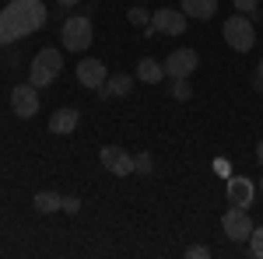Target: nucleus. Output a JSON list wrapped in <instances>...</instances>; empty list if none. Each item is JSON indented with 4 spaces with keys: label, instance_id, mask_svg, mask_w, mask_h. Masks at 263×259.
<instances>
[{
    "label": "nucleus",
    "instance_id": "1",
    "mask_svg": "<svg viewBox=\"0 0 263 259\" xmlns=\"http://www.w3.org/2000/svg\"><path fill=\"white\" fill-rule=\"evenodd\" d=\"M46 18H49V11H46L42 0H11L0 11V46H11L25 35H35L46 25Z\"/></svg>",
    "mask_w": 263,
    "mask_h": 259
},
{
    "label": "nucleus",
    "instance_id": "2",
    "mask_svg": "<svg viewBox=\"0 0 263 259\" xmlns=\"http://www.w3.org/2000/svg\"><path fill=\"white\" fill-rule=\"evenodd\" d=\"M60 67H63V53L57 46H46L35 53V60L28 67V84H35V88H46V84H53V81L60 77Z\"/></svg>",
    "mask_w": 263,
    "mask_h": 259
},
{
    "label": "nucleus",
    "instance_id": "3",
    "mask_svg": "<svg viewBox=\"0 0 263 259\" xmlns=\"http://www.w3.org/2000/svg\"><path fill=\"white\" fill-rule=\"evenodd\" d=\"M60 35H63V46H67V53H84V49L91 46V35H95V28H91V18H84V14H70V18L63 21Z\"/></svg>",
    "mask_w": 263,
    "mask_h": 259
},
{
    "label": "nucleus",
    "instance_id": "4",
    "mask_svg": "<svg viewBox=\"0 0 263 259\" xmlns=\"http://www.w3.org/2000/svg\"><path fill=\"white\" fill-rule=\"evenodd\" d=\"M221 35H224V42H228L235 53H249V49H253V42H256L253 18H246V14H232V18L224 21Z\"/></svg>",
    "mask_w": 263,
    "mask_h": 259
},
{
    "label": "nucleus",
    "instance_id": "5",
    "mask_svg": "<svg viewBox=\"0 0 263 259\" xmlns=\"http://www.w3.org/2000/svg\"><path fill=\"white\" fill-rule=\"evenodd\" d=\"M155 32H162V35H182L186 32V14H182L179 7H158L155 14H151V25H144V35L151 39Z\"/></svg>",
    "mask_w": 263,
    "mask_h": 259
},
{
    "label": "nucleus",
    "instance_id": "6",
    "mask_svg": "<svg viewBox=\"0 0 263 259\" xmlns=\"http://www.w3.org/2000/svg\"><path fill=\"white\" fill-rule=\"evenodd\" d=\"M221 228H224V235H228V242H249V235H253V217H249V210L246 207H232L228 214L221 217Z\"/></svg>",
    "mask_w": 263,
    "mask_h": 259
},
{
    "label": "nucleus",
    "instance_id": "7",
    "mask_svg": "<svg viewBox=\"0 0 263 259\" xmlns=\"http://www.w3.org/2000/svg\"><path fill=\"white\" fill-rule=\"evenodd\" d=\"M11 109L18 119H32L39 112V88L35 84H18L11 88Z\"/></svg>",
    "mask_w": 263,
    "mask_h": 259
},
{
    "label": "nucleus",
    "instance_id": "8",
    "mask_svg": "<svg viewBox=\"0 0 263 259\" xmlns=\"http://www.w3.org/2000/svg\"><path fill=\"white\" fill-rule=\"evenodd\" d=\"M165 77H190L197 67H200V56H197V49H176V53H168L165 56Z\"/></svg>",
    "mask_w": 263,
    "mask_h": 259
},
{
    "label": "nucleus",
    "instance_id": "9",
    "mask_svg": "<svg viewBox=\"0 0 263 259\" xmlns=\"http://www.w3.org/2000/svg\"><path fill=\"white\" fill-rule=\"evenodd\" d=\"M99 161H102V168H105V172H112V175H120V179L134 175V154H126L123 147H116V144L102 147Z\"/></svg>",
    "mask_w": 263,
    "mask_h": 259
},
{
    "label": "nucleus",
    "instance_id": "10",
    "mask_svg": "<svg viewBox=\"0 0 263 259\" xmlns=\"http://www.w3.org/2000/svg\"><path fill=\"white\" fill-rule=\"evenodd\" d=\"M256 193H260L256 182L246 179V175H232V179H228V203H232V207H246V210H249V203L256 200Z\"/></svg>",
    "mask_w": 263,
    "mask_h": 259
},
{
    "label": "nucleus",
    "instance_id": "11",
    "mask_svg": "<svg viewBox=\"0 0 263 259\" xmlns=\"http://www.w3.org/2000/svg\"><path fill=\"white\" fill-rule=\"evenodd\" d=\"M109 77V70H105V63L102 60H81L78 63V81H81L84 88H91V91H99L102 84Z\"/></svg>",
    "mask_w": 263,
    "mask_h": 259
},
{
    "label": "nucleus",
    "instance_id": "12",
    "mask_svg": "<svg viewBox=\"0 0 263 259\" xmlns=\"http://www.w3.org/2000/svg\"><path fill=\"white\" fill-rule=\"evenodd\" d=\"M130 88H134V77H130V74H109L105 84H102L95 95H99V98H126Z\"/></svg>",
    "mask_w": 263,
    "mask_h": 259
},
{
    "label": "nucleus",
    "instance_id": "13",
    "mask_svg": "<svg viewBox=\"0 0 263 259\" xmlns=\"http://www.w3.org/2000/svg\"><path fill=\"white\" fill-rule=\"evenodd\" d=\"M81 123V112L78 109H57L49 116V133H74Z\"/></svg>",
    "mask_w": 263,
    "mask_h": 259
},
{
    "label": "nucleus",
    "instance_id": "14",
    "mask_svg": "<svg viewBox=\"0 0 263 259\" xmlns=\"http://www.w3.org/2000/svg\"><path fill=\"white\" fill-rule=\"evenodd\" d=\"M179 11L186 18H197V21H211L214 11H218V0H182Z\"/></svg>",
    "mask_w": 263,
    "mask_h": 259
},
{
    "label": "nucleus",
    "instance_id": "15",
    "mask_svg": "<svg viewBox=\"0 0 263 259\" xmlns=\"http://www.w3.org/2000/svg\"><path fill=\"white\" fill-rule=\"evenodd\" d=\"M162 77H165V67H162L158 60L144 56V60L137 63V81H144V84H158Z\"/></svg>",
    "mask_w": 263,
    "mask_h": 259
},
{
    "label": "nucleus",
    "instance_id": "16",
    "mask_svg": "<svg viewBox=\"0 0 263 259\" xmlns=\"http://www.w3.org/2000/svg\"><path fill=\"white\" fill-rule=\"evenodd\" d=\"M35 210L39 214H57V210H63V196L53 193V189H42V193H35Z\"/></svg>",
    "mask_w": 263,
    "mask_h": 259
},
{
    "label": "nucleus",
    "instance_id": "17",
    "mask_svg": "<svg viewBox=\"0 0 263 259\" xmlns=\"http://www.w3.org/2000/svg\"><path fill=\"white\" fill-rule=\"evenodd\" d=\"M176 102H186V98H193V88H190V77H176L172 81V91H168Z\"/></svg>",
    "mask_w": 263,
    "mask_h": 259
},
{
    "label": "nucleus",
    "instance_id": "18",
    "mask_svg": "<svg viewBox=\"0 0 263 259\" xmlns=\"http://www.w3.org/2000/svg\"><path fill=\"white\" fill-rule=\"evenodd\" d=\"M151 168H155V158L141 151V154H134V175H151Z\"/></svg>",
    "mask_w": 263,
    "mask_h": 259
},
{
    "label": "nucleus",
    "instance_id": "19",
    "mask_svg": "<svg viewBox=\"0 0 263 259\" xmlns=\"http://www.w3.org/2000/svg\"><path fill=\"white\" fill-rule=\"evenodd\" d=\"M232 4H235V11H239V14H246V18H260V11H256V7H260V0H232Z\"/></svg>",
    "mask_w": 263,
    "mask_h": 259
},
{
    "label": "nucleus",
    "instance_id": "20",
    "mask_svg": "<svg viewBox=\"0 0 263 259\" xmlns=\"http://www.w3.org/2000/svg\"><path fill=\"white\" fill-rule=\"evenodd\" d=\"M249 256L263 259V228H253V235H249Z\"/></svg>",
    "mask_w": 263,
    "mask_h": 259
},
{
    "label": "nucleus",
    "instance_id": "21",
    "mask_svg": "<svg viewBox=\"0 0 263 259\" xmlns=\"http://www.w3.org/2000/svg\"><path fill=\"white\" fill-rule=\"evenodd\" d=\"M130 25H137V28H144V25H151V11H144V7H130Z\"/></svg>",
    "mask_w": 263,
    "mask_h": 259
},
{
    "label": "nucleus",
    "instance_id": "22",
    "mask_svg": "<svg viewBox=\"0 0 263 259\" xmlns=\"http://www.w3.org/2000/svg\"><path fill=\"white\" fill-rule=\"evenodd\" d=\"M211 256V245H190L186 249V259H207Z\"/></svg>",
    "mask_w": 263,
    "mask_h": 259
},
{
    "label": "nucleus",
    "instance_id": "23",
    "mask_svg": "<svg viewBox=\"0 0 263 259\" xmlns=\"http://www.w3.org/2000/svg\"><path fill=\"white\" fill-rule=\"evenodd\" d=\"M63 210H67V214H78V210H81V200H78V196H67V200H63Z\"/></svg>",
    "mask_w": 263,
    "mask_h": 259
},
{
    "label": "nucleus",
    "instance_id": "24",
    "mask_svg": "<svg viewBox=\"0 0 263 259\" xmlns=\"http://www.w3.org/2000/svg\"><path fill=\"white\" fill-rule=\"evenodd\" d=\"M256 88H263V60L256 63Z\"/></svg>",
    "mask_w": 263,
    "mask_h": 259
},
{
    "label": "nucleus",
    "instance_id": "25",
    "mask_svg": "<svg viewBox=\"0 0 263 259\" xmlns=\"http://www.w3.org/2000/svg\"><path fill=\"white\" fill-rule=\"evenodd\" d=\"M57 4H60V7H78L81 0H57Z\"/></svg>",
    "mask_w": 263,
    "mask_h": 259
},
{
    "label": "nucleus",
    "instance_id": "26",
    "mask_svg": "<svg viewBox=\"0 0 263 259\" xmlns=\"http://www.w3.org/2000/svg\"><path fill=\"white\" fill-rule=\"evenodd\" d=\"M256 158H260V165H263V140L256 144Z\"/></svg>",
    "mask_w": 263,
    "mask_h": 259
},
{
    "label": "nucleus",
    "instance_id": "27",
    "mask_svg": "<svg viewBox=\"0 0 263 259\" xmlns=\"http://www.w3.org/2000/svg\"><path fill=\"white\" fill-rule=\"evenodd\" d=\"M256 189H260V193H263V179H260V186H256Z\"/></svg>",
    "mask_w": 263,
    "mask_h": 259
}]
</instances>
